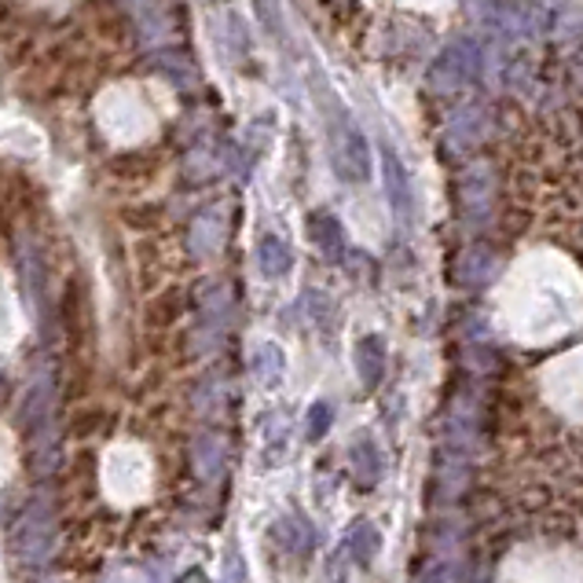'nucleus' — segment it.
Listing matches in <instances>:
<instances>
[{
    "mask_svg": "<svg viewBox=\"0 0 583 583\" xmlns=\"http://www.w3.org/2000/svg\"><path fill=\"white\" fill-rule=\"evenodd\" d=\"M327 155H331L338 181L363 184L371 176V144L346 107H334V114H327Z\"/></svg>",
    "mask_w": 583,
    "mask_h": 583,
    "instance_id": "nucleus-1",
    "label": "nucleus"
},
{
    "mask_svg": "<svg viewBox=\"0 0 583 583\" xmlns=\"http://www.w3.org/2000/svg\"><path fill=\"white\" fill-rule=\"evenodd\" d=\"M480 67H485V52L474 37H455L440 52L434 56L426 70V88L434 96H455L463 88H470L480 78Z\"/></svg>",
    "mask_w": 583,
    "mask_h": 583,
    "instance_id": "nucleus-2",
    "label": "nucleus"
},
{
    "mask_svg": "<svg viewBox=\"0 0 583 583\" xmlns=\"http://www.w3.org/2000/svg\"><path fill=\"white\" fill-rule=\"evenodd\" d=\"M8 547L16 554L22 569H37L48 562V554L56 547V514L45 499H33L22 506V514L8 528Z\"/></svg>",
    "mask_w": 583,
    "mask_h": 583,
    "instance_id": "nucleus-3",
    "label": "nucleus"
},
{
    "mask_svg": "<svg viewBox=\"0 0 583 583\" xmlns=\"http://www.w3.org/2000/svg\"><path fill=\"white\" fill-rule=\"evenodd\" d=\"M496 198H499V176L496 166H488V162H474L455 181V206H459L466 221H485L496 210Z\"/></svg>",
    "mask_w": 583,
    "mask_h": 583,
    "instance_id": "nucleus-4",
    "label": "nucleus"
},
{
    "mask_svg": "<svg viewBox=\"0 0 583 583\" xmlns=\"http://www.w3.org/2000/svg\"><path fill=\"white\" fill-rule=\"evenodd\" d=\"M503 272V253L492 243H470L459 250V258L451 264V283L463 290H480Z\"/></svg>",
    "mask_w": 583,
    "mask_h": 583,
    "instance_id": "nucleus-5",
    "label": "nucleus"
},
{
    "mask_svg": "<svg viewBox=\"0 0 583 583\" xmlns=\"http://www.w3.org/2000/svg\"><path fill=\"white\" fill-rule=\"evenodd\" d=\"M445 437H448V451L466 455L480 437V400L474 392H459L448 408V422H445Z\"/></svg>",
    "mask_w": 583,
    "mask_h": 583,
    "instance_id": "nucleus-6",
    "label": "nucleus"
},
{
    "mask_svg": "<svg viewBox=\"0 0 583 583\" xmlns=\"http://www.w3.org/2000/svg\"><path fill=\"white\" fill-rule=\"evenodd\" d=\"M470 459L459 451H440L437 455V466H434V480H429V492H434V499L437 503H451V499H459L466 488H470Z\"/></svg>",
    "mask_w": 583,
    "mask_h": 583,
    "instance_id": "nucleus-7",
    "label": "nucleus"
},
{
    "mask_svg": "<svg viewBox=\"0 0 583 583\" xmlns=\"http://www.w3.org/2000/svg\"><path fill=\"white\" fill-rule=\"evenodd\" d=\"M492 136V110L488 107H463L455 118L445 125V144L448 150H470L477 144H485Z\"/></svg>",
    "mask_w": 583,
    "mask_h": 583,
    "instance_id": "nucleus-8",
    "label": "nucleus"
},
{
    "mask_svg": "<svg viewBox=\"0 0 583 583\" xmlns=\"http://www.w3.org/2000/svg\"><path fill=\"white\" fill-rule=\"evenodd\" d=\"M382 184L389 195V206L400 221H411L415 213V187H411V173L400 162V155L392 147H382Z\"/></svg>",
    "mask_w": 583,
    "mask_h": 583,
    "instance_id": "nucleus-9",
    "label": "nucleus"
},
{
    "mask_svg": "<svg viewBox=\"0 0 583 583\" xmlns=\"http://www.w3.org/2000/svg\"><path fill=\"white\" fill-rule=\"evenodd\" d=\"M352 363H357V375H360V382L363 389L371 392L382 386V378H386V338L382 334H363L357 341V352H352Z\"/></svg>",
    "mask_w": 583,
    "mask_h": 583,
    "instance_id": "nucleus-10",
    "label": "nucleus"
},
{
    "mask_svg": "<svg viewBox=\"0 0 583 583\" xmlns=\"http://www.w3.org/2000/svg\"><path fill=\"white\" fill-rule=\"evenodd\" d=\"M309 239H312V246L323 253L327 261H341L346 258V232H341V221L334 217V213H327V210H312L309 213Z\"/></svg>",
    "mask_w": 583,
    "mask_h": 583,
    "instance_id": "nucleus-11",
    "label": "nucleus"
},
{
    "mask_svg": "<svg viewBox=\"0 0 583 583\" xmlns=\"http://www.w3.org/2000/svg\"><path fill=\"white\" fill-rule=\"evenodd\" d=\"M485 19H492V27L506 30V33H525V30H536V19H547L551 11L540 8V4H488L480 8Z\"/></svg>",
    "mask_w": 583,
    "mask_h": 583,
    "instance_id": "nucleus-12",
    "label": "nucleus"
},
{
    "mask_svg": "<svg viewBox=\"0 0 583 583\" xmlns=\"http://www.w3.org/2000/svg\"><path fill=\"white\" fill-rule=\"evenodd\" d=\"M349 466H352V477H357L360 488H375L378 480H382V474H386V459H382V451H378V445L371 437L352 440Z\"/></svg>",
    "mask_w": 583,
    "mask_h": 583,
    "instance_id": "nucleus-13",
    "label": "nucleus"
},
{
    "mask_svg": "<svg viewBox=\"0 0 583 583\" xmlns=\"http://www.w3.org/2000/svg\"><path fill=\"white\" fill-rule=\"evenodd\" d=\"M224 213L221 210H202L195 224H192V232H187V243H192V250L198 253V258H213L221 246H224Z\"/></svg>",
    "mask_w": 583,
    "mask_h": 583,
    "instance_id": "nucleus-14",
    "label": "nucleus"
},
{
    "mask_svg": "<svg viewBox=\"0 0 583 583\" xmlns=\"http://www.w3.org/2000/svg\"><path fill=\"white\" fill-rule=\"evenodd\" d=\"M346 554L357 562L360 569H371L382 554V532L375 528V522H352L349 536H346Z\"/></svg>",
    "mask_w": 583,
    "mask_h": 583,
    "instance_id": "nucleus-15",
    "label": "nucleus"
},
{
    "mask_svg": "<svg viewBox=\"0 0 583 583\" xmlns=\"http://www.w3.org/2000/svg\"><path fill=\"white\" fill-rule=\"evenodd\" d=\"M224 463H227V445H224V437H217V434H202V437H195V445H192V466H195V474H198L202 480L221 477Z\"/></svg>",
    "mask_w": 583,
    "mask_h": 583,
    "instance_id": "nucleus-16",
    "label": "nucleus"
},
{
    "mask_svg": "<svg viewBox=\"0 0 583 583\" xmlns=\"http://www.w3.org/2000/svg\"><path fill=\"white\" fill-rule=\"evenodd\" d=\"M258 269L264 279H283L290 269H294V253L279 235H261L258 243Z\"/></svg>",
    "mask_w": 583,
    "mask_h": 583,
    "instance_id": "nucleus-17",
    "label": "nucleus"
},
{
    "mask_svg": "<svg viewBox=\"0 0 583 583\" xmlns=\"http://www.w3.org/2000/svg\"><path fill=\"white\" fill-rule=\"evenodd\" d=\"M250 367H253V375L261 378V386H275L279 378L286 375V357L275 341H264V346H258V352H253Z\"/></svg>",
    "mask_w": 583,
    "mask_h": 583,
    "instance_id": "nucleus-18",
    "label": "nucleus"
},
{
    "mask_svg": "<svg viewBox=\"0 0 583 583\" xmlns=\"http://www.w3.org/2000/svg\"><path fill=\"white\" fill-rule=\"evenodd\" d=\"M470 580V569L459 557H437V562H429L422 573H418L415 583H466Z\"/></svg>",
    "mask_w": 583,
    "mask_h": 583,
    "instance_id": "nucleus-19",
    "label": "nucleus"
},
{
    "mask_svg": "<svg viewBox=\"0 0 583 583\" xmlns=\"http://www.w3.org/2000/svg\"><path fill=\"white\" fill-rule=\"evenodd\" d=\"M275 536L286 543V551L294 554H305L312 547V532L305 522H298V517H283V522H275Z\"/></svg>",
    "mask_w": 583,
    "mask_h": 583,
    "instance_id": "nucleus-20",
    "label": "nucleus"
},
{
    "mask_svg": "<svg viewBox=\"0 0 583 583\" xmlns=\"http://www.w3.org/2000/svg\"><path fill=\"white\" fill-rule=\"evenodd\" d=\"M331 422H334V408L327 400H315L312 408H309V418H305V437L312 440H323L327 437V429H331Z\"/></svg>",
    "mask_w": 583,
    "mask_h": 583,
    "instance_id": "nucleus-21",
    "label": "nucleus"
},
{
    "mask_svg": "<svg viewBox=\"0 0 583 583\" xmlns=\"http://www.w3.org/2000/svg\"><path fill=\"white\" fill-rule=\"evenodd\" d=\"M155 67H158V70H166L173 81H184V78H187V81H195V78H198L192 62H187L184 56H176V52H162V59L155 62Z\"/></svg>",
    "mask_w": 583,
    "mask_h": 583,
    "instance_id": "nucleus-22",
    "label": "nucleus"
},
{
    "mask_svg": "<svg viewBox=\"0 0 583 583\" xmlns=\"http://www.w3.org/2000/svg\"><path fill=\"white\" fill-rule=\"evenodd\" d=\"M309 305H312V320L327 331V327L334 323V301H331V298H323L320 290H312V294H309Z\"/></svg>",
    "mask_w": 583,
    "mask_h": 583,
    "instance_id": "nucleus-23",
    "label": "nucleus"
},
{
    "mask_svg": "<svg viewBox=\"0 0 583 583\" xmlns=\"http://www.w3.org/2000/svg\"><path fill=\"white\" fill-rule=\"evenodd\" d=\"M176 315V294H166V298H158L155 305H150V323H158V327H166L169 320Z\"/></svg>",
    "mask_w": 583,
    "mask_h": 583,
    "instance_id": "nucleus-24",
    "label": "nucleus"
},
{
    "mask_svg": "<svg viewBox=\"0 0 583 583\" xmlns=\"http://www.w3.org/2000/svg\"><path fill=\"white\" fill-rule=\"evenodd\" d=\"M224 583H246V565L235 551H227L224 557Z\"/></svg>",
    "mask_w": 583,
    "mask_h": 583,
    "instance_id": "nucleus-25",
    "label": "nucleus"
},
{
    "mask_svg": "<svg viewBox=\"0 0 583 583\" xmlns=\"http://www.w3.org/2000/svg\"><path fill=\"white\" fill-rule=\"evenodd\" d=\"M107 583H147V573H139V569H118L114 576H107Z\"/></svg>",
    "mask_w": 583,
    "mask_h": 583,
    "instance_id": "nucleus-26",
    "label": "nucleus"
},
{
    "mask_svg": "<svg viewBox=\"0 0 583 583\" xmlns=\"http://www.w3.org/2000/svg\"><path fill=\"white\" fill-rule=\"evenodd\" d=\"M181 583H206V573H198V569H192V573H187V580H181Z\"/></svg>",
    "mask_w": 583,
    "mask_h": 583,
    "instance_id": "nucleus-27",
    "label": "nucleus"
}]
</instances>
